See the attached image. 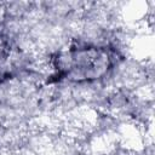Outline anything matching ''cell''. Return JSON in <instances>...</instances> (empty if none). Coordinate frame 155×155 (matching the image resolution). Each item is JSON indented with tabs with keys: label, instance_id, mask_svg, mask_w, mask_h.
<instances>
[{
	"label": "cell",
	"instance_id": "6da1fadb",
	"mask_svg": "<svg viewBox=\"0 0 155 155\" xmlns=\"http://www.w3.org/2000/svg\"><path fill=\"white\" fill-rule=\"evenodd\" d=\"M71 73L78 78H96L108 67V56L98 51H81L71 59Z\"/></svg>",
	"mask_w": 155,
	"mask_h": 155
}]
</instances>
